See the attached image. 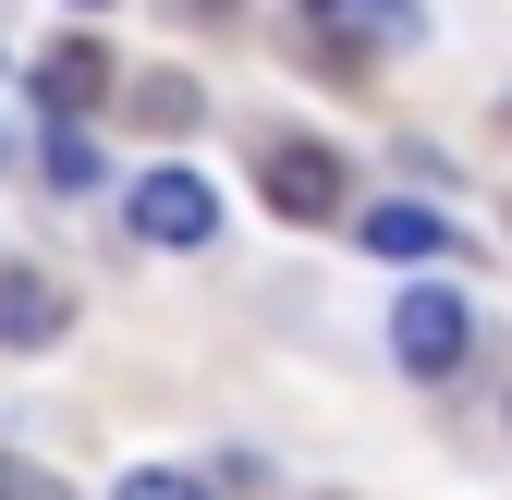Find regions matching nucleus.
Segmentation results:
<instances>
[{
    "instance_id": "1",
    "label": "nucleus",
    "mask_w": 512,
    "mask_h": 500,
    "mask_svg": "<svg viewBox=\"0 0 512 500\" xmlns=\"http://www.w3.org/2000/svg\"><path fill=\"white\" fill-rule=\"evenodd\" d=\"M256 196H269L293 232H317V220H342L354 159H342V147H317V135H256Z\"/></svg>"
},
{
    "instance_id": "2",
    "label": "nucleus",
    "mask_w": 512,
    "mask_h": 500,
    "mask_svg": "<svg viewBox=\"0 0 512 500\" xmlns=\"http://www.w3.org/2000/svg\"><path fill=\"white\" fill-rule=\"evenodd\" d=\"M122 220H135L147 244H208V232H220V196H208V183L183 171V159H159L135 196H122Z\"/></svg>"
},
{
    "instance_id": "3",
    "label": "nucleus",
    "mask_w": 512,
    "mask_h": 500,
    "mask_svg": "<svg viewBox=\"0 0 512 500\" xmlns=\"http://www.w3.org/2000/svg\"><path fill=\"white\" fill-rule=\"evenodd\" d=\"M49 342H74V293L13 257L0 269V354H49Z\"/></svg>"
},
{
    "instance_id": "4",
    "label": "nucleus",
    "mask_w": 512,
    "mask_h": 500,
    "mask_svg": "<svg viewBox=\"0 0 512 500\" xmlns=\"http://www.w3.org/2000/svg\"><path fill=\"white\" fill-rule=\"evenodd\" d=\"M391 342H403L415 379H452V366H464V293H403L391 305Z\"/></svg>"
},
{
    "instance_id": "5",
    "label": "nucleus",
    "mask_w": 512,
    "mask_h": 500,
    "mask_svg": "<svg viewBox=\"0 0 512 500\" xmlns=\"http://www.w3.org/2000/svg\"><path fill=\"white\" fill-rule=\"evenodd\" d=\"M37 98H49V122H86V110H110V49H98V37H61V49H37Z\"/></svg>"
},
{
    "instance_id": "6",
    "label": "nucleus",
    "mask_w": 512,
    "mask_h": 500,
    "mask_svg": "<svg viewBox=\"0 0 512 500\" xmlns=\"http://www.w3.org/2000/svg\"><path fill=\"white\" fill-rule=\"evenodd\" d=\"M354 232H366V257H452V220L439 208H354Z\"/></svg>"
},
{
    "instance_id": "7",
    "label": "nucleus",
    "mask_w": 512,
    "mask_h": 500,
    "mask_svg": "<svg viewBox=\"0 0 512 500\" xmlns=\"http://www.w3.org/2000/svg\"><path fill=\"white\" fill-rule=\"evenodd\" d=\"M305 25H366V37H415V0H305Z\"/></svg>"
},
{
    "instance_id": "8",
    "label": "nucleus",
    "mask_w": 512,
    "mask_h": 500,
    "mask_svg": "<svg viewBox=\"0 0 512 500\" xmlns=\"http://www.w3.org/2000/svg\"><path fill=\"white\" fill-rule=\"evenodd\" d=\"M122 110H135L147 135H183V122H196V86H183V74H147V86L122 98Z\"/></svg>"
},
{
    "instance_id": "9",
    "label": "nucleus",
    "mask_w": 512,
    "mask_h": 500,
    "mask_svg": "<svg viewBox=\"0 0 512 500\" xmlns=\"http://www.w3.org/2000/svg\"><path fill=\"white\" fill-rule=\"evenodd\" d=\"M110 500H220V488H208V476H183V464H135Z\"/></svg>"
},
{
    "instance_id": "10",
    "label": "nucleus",
    "mask_w": 512,
    "mask_h": 500,
    "mask_svg": "<svg viewBox=\"0 0 512 500\" xmlns=\"http://www.w3.org/2000/svg\"><path fill=\"white\" fill-rule=\"evenodd\" d=\"M49 183H61V196H86V183H98V147L74 135V122H61V135H49Z\"/></svg>"
},
{
    "instance_id": "11",
    "label": "nucleus",
    "mask_w": 512,
    "mask_h": 500,
    "mask_svg": "<svg viewBox=\"0 0 512 500\" xmlns=\"http://www.w3.org/2000/svg\"><path fill=\"white\" fill-rule=\"evenodd\" d=\"M0 500H61V476H49V464H25V452H0Z\"/></svg>"
},
{
    "instance_id": "12",
    "label": "nucleus",
    "mask_w": 512,
    "mask_h": 500,
    "mask_svg": "<svg viewBox=\"0 0 512 500\" xmlns=\"http://www.w3.org/2000/svg\"><path fill=\"white\" fill-rule=\"evenodd\" d=\"M183 13H208V25H220V13H232V0H183Z\"/></svg>"
},
{
    "instance_id": "13",
    "label": "nucleus",
    "mask_w": 512,
    "mask_h": 500,
    "mask_svg": "<svg viewBox=\"0 0 512 500\" xmlns=\"http://www.w3.org/2000/svg\"><path fill=\"white\" fill-rule=\"evenodd\" d=\"M0 159H13V147H0Z\"/></svg>"
}]
</instances>
